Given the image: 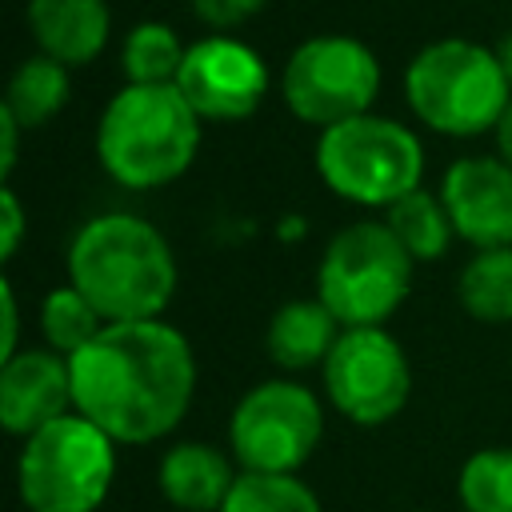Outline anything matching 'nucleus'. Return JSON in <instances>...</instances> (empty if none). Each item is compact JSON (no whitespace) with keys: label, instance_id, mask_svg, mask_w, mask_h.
<instances>
[{"label":"nucleus","instance_id":"1","mask_svg":"<svg viewBox=\"0 0 512 512\" xmlns=\"http://www.w3.org/2000/svg\"><path fill=\"white\" fill-rule=\"evenodd\" d=\"M72 412L116 444H156L180 428L196 392V356L164 320L104 324L72 360Z\"/></svg>","mask_w":512,"mask_h":512},{"label":"nucleus","instance_id":"2","mask_svg":"<svg viewBox=\"0 0 512 512\" xmlns=\"http://www.w3.org/2000/svg\"><path fill=\"white\" fill-rule=\"evenodd\" d=\"M68 284L104 324L160 320L176 292V260L160 228L144 216L100 212L68 244Z\"/></svg>","mask_w":512,"mask_h":512},{"label":"nucleus","instance_id":"3","mask_svg":"<svg viewBox=\"0 0 512 512\" xmlns=\"http://www.w3.org/2000/svg\"><path fill=\"white\" fill-rule=\"evenodd\" d=\"M200 148V116L176 84H124L96 124V156L120 188H160L184 176Z\"/></svg>","mask_w":512,"mask_h":512},{"label":"nucleus","instance_id":"4","mask_svg":"<svg viewBox=\"0 0 512 512\" xmlns=\"http://www.w3.org/2000/svg\"><path fill=\"white\" fill-rule=\"evenodd\" d=\"M412 116L440 136H480L500 124L512 84L492 48L476 40H432L404 68Z\"/></svg>","mask_w":512,"mask_h":512},{"label":"nucleus","instance_id":"5","mask_svg":"<svg viewBox=\"0 0 512 512\" xmlns=\"http://www.w3.org/2000/svg\"><path fill=\"white\" fill-rule=\"evenodd\" d=\"M316 172L340 200L388 212L396 200L420 188L424 148L400 120L364 112L320 132Z\"/></svg>","mask_w":512,"mask_h":512},{"label":"nucleus","instance_id":"6","mask_svg":"<svg viewBox=\"0 0 512 512\" xmlns=\"http://www.w3.org/2000/svg\"><path fill=\"white\" fill-rule=\"evenodd\" d=\"M412 268L416 260L384 220H360L328 240L316 268V300L340 328H384L412 292Z\"/></svg>","mask_w":512,"mask_h":512},{"label":"nucleus","instance_id":"7","mask_svg":"<svg viewBox=\"0 0 512 512\" xmlns=\"http://www.w3.org/2000/svg\"><path fill=\"white\" fill-rule=\"evenodd\" d=\"M116 440L68 412L20 444L16 492L28 512H96L116 476Z\"/></svg>","mask_w":512,"mask_h":512},{"label":"nucleus","instance_id":"8","mask_svg":"<svg viewBox=\"0 0 512 512\" xmlns=\"http://www.w3.org/2000/svg\"><path fill=\"white\" fill-rule=\"evenodd\" d=\"M324 436V408L296 380H264L248 388L228 420V448L240 472L296 476Z\"/></svg>","mask_w":512,"mask_h":512},{"label":"nucleus","instance_id":"9","mask_svg":"<svg viewBox=\"0 0 512 512\" xmlns=\"http://www.w3.org/2000/svg\"><path fill=\"white\" fill-rule=\"evenodd\" d=\"M376 92H380V64L372 48L340 32L296 44L280 76V96L288 112L304 124H316L320 132L352 116H364Z\"/></svg>","mask_w":512,"mask_h":512},{"label":"nucleus","instance_id":"10","mask_svg":"<svg viewBox=\"0 0 512 512\" xmlns=\"http://www.w3.org/2000/svg\"><path fill=\"white\" fill-rule=\"evenodd\" d=\"M320 372L328 404L360 428L388 424L412 396L408 356L384 328H344Z\"/></svg>","mask_w":512,"mask_h":512},{"label":"nucleus","instance_id":"11","mask_svg":"<svg viewBox=\"0 0 512 512\" xmlns=\"http://www.w3.org/2000/svg\"><path fill=\"white\" fill-rule=\"evenodd\" d=\"M176 88L200 120H244L268 92V68L252 44L212 32L188 44Z\"/></svg>","mask_w":512,"mask_h":512},{"label":"nucleus","instance_id":"12","mask_svg":"<svg viewBox=\"0 0 512 512\" xmlns=\"http://www.w3.org/2000/svg\"><path fill=\"white\" fill-rule=\"evenodd\" d=\"M452 232L476 252L512 248V168L500 156H460L440 180Z\"/></svg>","mask_w":512,"mask_h":512},{"label":"nucleus","instance_id":"13","mask_svg":"<svg viewBox=\"0 0 512 512\" xmlns=\"http://www.w3.org/2000/svg\"><path fill=\"white\" fill-rule=\"evenodd\" d=\"M72 412V368L52 348H28L0 364V424L28 440Z\"/></svg>","mask_w":512,"mask_h":512},{"label":"nucleus","instance_id":"14","mask_svg":"<svg viewBox=\"0 0 512 512\" xmlns=\"http://www.w3.org/2000/svg\"><path fill=\"white\" fill-rule=\"evenodd\" d=\"M28 28L40 44V56L80 68L108 44L112 12L104 0H28Z\"/></svg>","mask_w":512,"mask_h":512},{"label":"nucleus","instance_id":"15","mask_svg":"<svg viewBox=\"0 0 512 512\" xmlns=\"http://www.w3.org/2000/svg\"><path fill=\"white\" fill-rule=\"evenodd\" d=\"M240 468L232 456L204 440H180L160 456L156 480L172 508L180 512H220Z\"/></svg>","mask_w":512,"mask_h":512},{"label":"nucleus","instance_id":"16","mask_svg":"<svg viewBox=\"0 0 512 512\" xmlns=\"http://www.w3.org/2000/svg\"><path fill=\"white\" fill-rule=\"evenodd\" d=\"M340 332V320L320 300H288L268 320V356L284 372H304L316 364L324 368Z\"/></svg>","mask_w":512,"mask_h":512},{"label":"nucleus","instance_id":"17","mask_svg":"<svg viewBox=\"0 0 512 512\" xmlns=\"http://www.w3.org/2000/svg\"><path fill=\"white\" fill-rule=\"evenodd\" d=\"M384 224H388V232L400 240V248H404L416 264L440 260V256L448 252V240L456 236L440 192H424V188H416V192H408L404 200H396V204L384 212Z\"/></svg>","mask_w":512,"mask_h":512},{"label":"nucleus","instance_id":"18","mask_svg":"<svg viewBox=\"0 0 512 512\" xmlns=\"http://www.w3.org/2000/svg\"><path fill=\"white\" fill-rule=\"evenodd\" d=\"M20 128H40L48 124L64 104H68V68L56 64L52 56H28L12 80H8V92L0 100Z\"/></svg>","mask_w":512,"mask_h":512},{"label":"nucleus","instance_id":"19","mask_svg":"<svg viewBox=\"0 0 512 512\" xmlns=\"http://www.w3.org/2000/svg\"><path fill=\"white\" fill-rule=\"evenodd\" d=\"M456 296L464 312L480 324H508L512 320V248L476 252L456 280Z\"/></svg>","mask_w":512,"mask_h":512},{"label":"nucleus","instance_id":"20","mask_svg":"<svg viewBox=\"0 0 512 512\" xmlns=\"http://www.w3.org/2000/svg\"><path fill=\"white\" fill-rule=\"evenodd\" d=\"M184 44L180 36L160 24V20H140L120 48V68L128 84H176L180 64H184Z\"/></svg>","mask_w":512,"mask_h":512},{"label":"nucleus","instance_id":"21","mask_svg":"<svg viewBox=\"0 0 512 512\" xmlns=\"http://www.w3.org/2000/svg\"><path fill=\"white\" fill-rule=\"evenodd\" d=\"M100 328H104L100 312L72 284L52 288L44 296V304H40V332H44L48 348L60 352L64 360H72L80 348H88L100 336Z\"/></svg>","mask_w":512,"mask_h":512},{"label":"nucleus","instance_id":"22","mask_svg":"<svg viewBox=\"0 0 512 512\" xmlns=\"http://www.w3.org/2000/svg\"><path fill=\"white\" fill-rule=\"evenodd\" d=\"M464 512H512V448H480L460 464Z\"/></svg>","mask_w":512,"mask_h":512},{"label":"nucleus","instance_id":"23","mask_svg":"<svg viewBox=\"0 0 512 512\" xmlns=\"http://www.w3.org/2000/svg\"><path fill=\"white\" fill-rule=\"evenodd\" d=\"M220 512H324L320 496L300 476L240 472Z\"/></svg>","mask_w":512,"mask_h":512},{"label":"nucleus","instance_id":"24","mask_svg":"<svg viewBox=\"0 0 512 512\" xmlns=\"http://www.w3.org/2000/svg\"><path fill=\"white\" fill-rule=\"evenodd\" d=\"M260 8H264V0H192L196 20L208 24V28H216L220 36L228 28H240L244 20H252Z\"/></svg>","mask_w":512,"mask_h":512},{"label":"nucleus","instance_id":"25","mask_svg":"<svg viewBox=\"0 0 512 512\" xmlns=\"http://www.w3.org/2000/svg\"><path fill=\"white\" fill-rule=\"evenodd\" d=\"M0 260H12L16 248H20V236H24V208L12 192V184H0Z\"/></svg>","mask_w":512,"mask_h":512},{"label":"nucleus","instance_id":"26","mask_svg":"<svg viewBox=\"0 0 512 512\" xmlns=\"http://www.w3.org/2000/svg\"><path fill=\"white\" fill-rule=\"evenodd\" d=\"M0 308H4V328H0V364L4 360H12L20 348H16V340H20V312H16V292H12V280L4 276L0 280Z\"/></svg>","mask_w":512,"mask_h":512},{"label":"nucleus","instance_id":"27","mask_svg":"<svg viewBox=\"0 0 512 512\" xmlns=\"http://www.w3.org/2000/svg\"><path fill=\"white\" fill-rule=\"evenodd\" d=\"M20 124H16V116L0 104V180L8 184V176H12V168H16V148H20Z\"/></svg>","mask_w":512,"mask_h":512},{"label":"nucleus","instance_id":"28","mask_svg":"<svg viewBox=\"0 0 512 512\" xmlns=\"http://www.w3.org/2000/svg\"><path fill=\"white\" fill-rule=\"evenodd\" d=\"M496 148H500V160L512 168V104L504 108V116L496 124Z\"/></svg>","mask_w":512,"mask_h":512},{"label":"nucleus","instance_id":"29","mask_svg":"<svg viewBox=\"0 0 512 512\" xmlns=\"http://www.w3.org/2000/svg\"><path fill=\"white\" fill-rule=\"evenodd\" d=\"M492 52H496V60H500V68H504V76H508V84H512V28L500 36V44H496Z\"/></svg>","mask_w":512,"mask_h":512}]
</instances>
